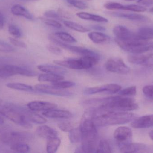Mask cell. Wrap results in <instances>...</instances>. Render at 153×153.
<instances>
[{
	"mask_svg": "<svg viewBox=\"0 0 153 153\" xmlns=\"http://www.w3.org/2000/svg\"><path fill=\"white\" fill-rule=\"evenodd\" d=\"M93 120L96 126L104 127L127 124L136 119L133 113L124 111L94 110Z\"/></svg>",
	"mask_w": 153,
	"mask_h": 153,
	"instance_id": "cell-1",
	"label": "cell"
},
{
	"mask_svg": "<svg viewBox=\"0 0 153 153\" xmlns=\"http://www.w3.org/2000/svg\"><path fill=\"white\" fill-rule=\"evenodd\" d=\"M92 118L91 113L86 112L79 126L82 133L81 148L83 152H95L97 148L98 133Z\"/></svg>",
	"mask_w": 153,
	"mask_h": 153,
	"instance_id": "cell-2",
	"label": "cell"
},
{
	"mask_svg": "<svg viewBox=\"0 0 153 153\" xmlns=\"http://www.w3.org/2000/svg\"><path fill=\"white\" fill-rule=\"evenodd\" d=\"M96 104L99 109L110 111L128 112L138 108V105L134 99L116 96L106 99H97Z\"/></svg>",
	"mask_w": 153,
	"mask_h": 153,
	"instance_id": "cell-3",
	"label": "cell"
},
{
	"mask_svg": "<svg viewBox=\"0 0 153 153\" xmlns=\"http://www.w3.org/2000/svg\"><path fill=\"white\" fill-rule=\"evenodd\" d=\"M23 107L13 104L7 103L0 105V114L13 123L24 128H32L31 122L22 112Z\"/></svg>",
	"mask_w": 153,
	"mask_h": 153,
	"instance_id": "cell-4",
	"label": "cell"
},
{
	"mask_svg": "<svg viewBox=\"0 0 153 153\" xmlns=\"http://www.w3.org/2000/svg\"><path fill=\"white\" fill-rule=\"evenodd\" d=\"M100 58L92 56H84L81 58L65 60H55L57 65L74 70H86L96 65Z\"/></svg>",
	"mask_w": 153,
	"mask_h": 153,
	"instance_id": "cell-5",
	"label": "cell"
},
{
	"mask_svg": "<svg viewBox=\"0 0 153 153\" xmlns=\"http://www.w3.org/2000/svg\"><path fill=\"white\" fill-rule=\"evenodd\" d=\"M17 75L27 77H35L38 75V73L26 66H18L8 64L0 66L1 78H8Z\"/></svg>",
	"mask_w": 153,
	"mask_h": 153,
	"instance_id": "cell-6",
	"label": "cell"
},
{
	"mask_svg": "<svg viewBox=\"0 0 153 153\" xmlns=\"http://www.w3.org/2000/svg\"><path fill=\"white\" fill-rule=\"evenodd\" d=\"M33 135L27 132L7 131L0 135V141L4 144L12 145L18 143H25L33 139Z\"/></svg>",
	"mask_w": 153,
	"mask_h": 153,
	"instance_id": "cell-7",
	"label": "cell"
},
{
	"mask_svg": "<svg viewBox=\"0 0 153 153\" xmlns=\"http://www.w3.org/2000/svg\"><path fill=\"white\" fill-rule=\"evenodd\" d=\"M49 39L57 46H59L61 47L66 50H69L74 54L81 55L83 56H92L100 58V56L99 55V54L92 50L88 49L82 47L71 46V45L66 44V43L60 41L57 39L55 38L52 36H49Z\"/></svg>",
	"mask_w": 153,
	"mask_h": 153,
	"instance_id": "cell-8",
	"label": "cell"
},
{
	"mask_svg": "<svg viewBox=\"0 0 153 153\" xmlns=\"http://www.w3.org/2000/svg\"><path fill=\"white\" fill-rule=\"evenodd\" d=\"M105 67L109 72L118 74H127L130 72V68L120 58L108 59L105 63Z\"/></svg>",
	"mask_w": 153,
	"mask_h": 153,
	"instance_id": "cell-9",
	"label": "cell"
},
{
	"mask_svg": "<svg viewBox=\"0 0 153 153\" xmlns=\"http://www.w3.org/2000/svg\"><path fill=\"white\" fill-rule=\"evenodd\" d=\"M34 89L36 91L55 96L70 97L73 95L72 93L71 92L63 89H57L52 84H36Z\"/></svg>",
	"mask_w": 153,
	"mask_h": 153,
	"instance_id": "cell-10",
	"label": "cell"
},
{
	"mask_svg": "<svg viewBox=\"0 0 153 153\" xmlns=\"http://www.w3.org/2000/svg\"><path fill=\"white\" fill-rule=\"evenodd\" d=\"M121 87L116 84H109L101 86H95L87 88L84 91L85 95H92L101 93H107L110 94H115L121 90Z\"/></svg>",
	"mask_w": 153,
	"mask_h": 153,
	"instance_id": "cell-11",
	"label": "cell"
},
{
	"mask_svg": "<svg viewBox=\"0 0 153 153\" xmlns=\"http://www.w3.org/2000/svg\"><path fill=\"white\" fill-rule=\"evenodd\" d=\"M114 138L120 146L131 143L133 137V132L129 128L121 126L114 131Z\"/></svg>",
	"mask_w": 153,
	"mask_h": 153,
	"instance_id": "cell-12",
	"label": "cell"
},
{
	"mask_svg": "<svg viewBox=\"0 0 153 153\" xmlns=\"http://www.w3.org/2000/svg\"><path fill=\"white\" fill-rule=\"evenodd\" d=\"M113 32L116 39L121 41H132L138 37L136 33H134L126 27L121 25L116 26L113 28Z\"/></svg>",
	"mask_w": 153,
	"mask_h": 153,
	"instance_id": "cell-13",
	"label": "cell"
},
{
	"mask_svg": "<svg viewBox=\"0 0 153 153\" xmlns=\"http://www.w3.org/2000/svg\"><path fill=\"white\" fill-rule=\"evenodd\" d=\"M28 108L33 111H45L54 109L57 107L55 103L48 102L35 101L29 102L27 104Z\"/></svg>",
	"mask_w": 153,
	"mask_h": 153,
	"instance_id": "cell-14",
	"label": "cell"
},
{
	"mask_svg": "<svg viewBox=\"0 0 153 153\" xmlns=\"http://www.w3.org/2000/svg\"><path fill=\"white\" fill-rule=\"evenodd\" d=\"M148 150L147 146L144 144L129 143L120 146V152L121 153L146 152Z\"/></svg>",
	"mask_w": 153,
	"mask_h": 153,
	"instance_id": "cell-15",
	"label": "cell"
},
{
	"mask_svg": "<svg viewBox=\"0 0 153 153\" xmlns=\"http://www.w3.org/2000/svg\"><path fill=\"white\" fill-rule=\"evenodd\" d=\"M135 128H146L153 127V115H146L135 119L131 123Z\"/></svg>",
	"mask_w": 153,
	"mask_h": 153,
	"instance_id": "cell-16",
	"label": "cell"
},
{
	"mask_svg": "<svg viewBox=\"0 0 153 153\" xmlns=\"http://www.w3.org/2000/svg\"><path fill=\"white\" fill-rule=\"evenodd\" d=\"M153 57V49L145 53L132 54L128 57V60L131 63L143 65L147 61Z\"/></svg>",
	"mask_w": 153,
	"mask_h": 153,
	"instance_id": "cell-17",
	"label": "cell"
},
{
	"mask_svg": "<svg viewBox=\"0 0 153 153\" xmlns=\"http://www.w3.org/2000/svg\"><path fill=\"white\" fill-rule=\"evenodd\" d=\"M38 69L47 73L63 75L66 74L67 70L61 66H55L50 64H42L38 66Z\"/></svg>",
	"mask_w": 153,
	"mask_h": 153,
	"instance_id": "cell-18",
	"label": "cell"
},
{
	"mask_svg": "<svg viewBox=\"0 0 153 153\" xmlns=\"http://www.w3.org/2000/svg\"><path fill=\"white\" fill-rule=\"evenodd\" d=\"M42 114L45 117L53 119H70L73 116L72 114L68 110L55 109L43 111Z\"/></svg>",
	"mask_w": 153,
	"mask_h": 153,
	"instance_id": "cell-19",
	"label": "cell"
},
{
	"mask_svg": "<svg viewBox=\"0 0 153 153\" xmlns=\"http://www.w3.org/2000/svg\"><path fill=\"white\" fill-rule=\"evenodd\" d=\"M38 135L42 138L48 139L56 137L58 135L57 131L48 126L44 125L38 127L36 130Z\"/></svg>",
	"mask_w": 153,
	"mask_h": 153,
	"instance_id": "cell-20",
	"label": "cell"
},
{
	"mask_svg": "<svg viewBox=\"0 0 153 153\" xmlns=\"http://www.w3.org/2000/svg\"><path fill=\"white\" fill-rule=\"evenodd\" d=\"M112 16L118 18H125L135 21L145 22L149 20L146 16L142 14L134 13H126L122 12H113L110 13Z\"/></svg>",
	"mask_w": 153,
	"mask_h": 153,
	"instance_id": "cell-21",
	"label": "cell"
},
{
	"mask_svg": "<svg viewBox=\"0 0 153 153\" xmlns=\"http://www.w3.org/2000/svg\"><path fill=\"white\" fill-rule=\"evenodd\" d=\"M88 35L90 40L95 44H108L111 40L110 37L108 36L101 32H91Z\"/></svg>",
	"mask_w": 153,
	"mask_h": 153,
	"instance_id": "cell-22",
	"label": "cell"
},
{
	"mask_svg": "<svg viewBox=\"0 0 153 153\" xmlns=\"http://www.w3.org/2000/svg\"><path fill=\"white\" fill-rule=\"evenodd\" d=\"M11 12L13 14L17 16H22L29 20L33 19L32 14L23 6L20 4H15L11 8Z\"/></svg>",
	"mask_w": 153,
	"mask_h": 153,
	"instance_id": "cell-23",
	"label": "cell"
},
{
	"mask_svg": "<svg viewBox=\"0 0 153 153\" xmlns=\"http://www.w3.org/2000/svg\"><path fill=\"white\" fill-rule=\"evenodd\" d=\"M76 15L80 19L86 20H91L101 22H107L108 21V19L104 17L89 13L79 12L76 13Z\"/></svg>",
	"mask_w": 153,
	"mask_h": 153,
	"instance_id": "cell-24",
	"label": "cell"
},
{
	"mask_svg": "<svg viewBox=\"0 0 153 153\" xmlns=\"http://www.w3.org/2000/svg\"><path fill=\"white\" fill-rule=\"evenodd\" d=\"M138 37L144 40L153 39V26L142 27L137 31L136 33Z\"/></svg>",
	"mask_w": 153,
	"mask_h": 153,
	"instance_id": "cell-25",
	"label": "cell"
},
{
	"mask_svg": "<svg viewBox=\"0 0 153 153\" xmlns=\"http://www.w3.org/2000/svg\"><path fill=\"white\" fill-rule=\"evenodd\" d=\"M64 79L63 75L53 74L45 73L39 75L38 77V81L40 82H56L62 81Z\"/></svg>",
	"mask_w": 153,
	"mask_h": 153,
	"instance_id": "cell-26",
	"label": "cell"
},
{
	"mask_svg": "<svg viewBox=\"0 0 153 153\" xmlns=\"http://www.w3.org/2000/svg\"><path fill=\"white\" fill-rule=\"evenodd\" d=\"M26 116L30 122L35 124L42 125L46 123L47 121L45 117L36 113L35 111H32L29 109L26 113Z\"/></svg>",
	"mask_w": 153,
	"mask_h": 153,
	"instance_id": "cell-27",
	"label": "cell"
},
{
	"mask_svg": "<svg viewBox=\"0 0 153 153\" xmlns=\"http://www.w3.org/2000/svg\"><path fill=\"white\" fill-rule=\"evenodd\" d=\"M61 143V140L58 137L48 139L46 146L47 152L49 153L56 152L58 150Z\"/></svg>",
	"mask_w": 153,
	"mask_h": 153,
	"instance_id": "cell-28",
	"label": "cell"
},
{
	"mask_svg": "<svg viewBox=\"0 0 153 153\" xmlns=\"http://www.w3.org/2000/svg\"><path fill=\"white\" fill-rule=\"evenodd\" d=\"M6 86L10 89L24 92L34 91V88L30 85L21 83H9L6 84Z\"/></svg>",
	"mask_w": 153,
	"mask_h": 153,
	"instance_id": "cell-29",
	"label": "cell"
},
{
	"mask_svg": "<svg viewBox=\"0 0 153 153\" xmlns=\"http://www.w3.org/2000/svg\"><path fill=\"white\" fill-rule=\"evenodd\" d=\"M69 139L72 143H76L82 141V133L80 127L74 128L69 132Z\"/></svg>",
	"mask_w": 153,
	"mask_h": 153,
	"instance_id": "cell-30",
	"label": "cell"
},
{
	"mask_svg": "<svg viewBox=\"0 0 153 153\" xmlns=\"http://www.w3.org/2000/svg\"><path fill=\"white\" fill-rule=\"evenodd\" d=\"M65 25L68 27L69 28L71 29L74 30L78 31L80 32H88L90 30L87 29L85 27H84L82 25H80L76 22H74L70 21H65L64 22Z\"/></svg>",
	"mask_w": 153,
	"mask_h": 153,
	"instance_id": "cell-31",
	"label": "cell"
},
{
	"mask_svg": "<svg viewBox=\"0 0 153 153\" xmlns=\"http://www.w3.org/2000/svg\"><path fill=\"white\" fill-rule=\"evenodd\" d=\"M112 148L108 141L102 140L99 143L96 148V153H111Z\"/></svg>",
	"mask_w": 153,
	"mask_h": 153,
	"instance_id": "cell-32",
	"label": "cell"
},
{
	"mask_svg": "<svg viewBox=\"0 0 153 153\" xmlns=\"http://www.w3.org/2000/svg\"><path fill=\"white\" fill-rule=\"evenodd\" d=\"M11 149L19 153H27L30 152V147L25 143H18L11 146Z\"/></svg>",
	"mask_w": 153,
	"mask_h": 153,
	"instance_id": "cell-33",
	"label": "cell"
},
{
	"mask_svg": "<svg viewBox=\"0 0 153 153\" xmlns=\"http://www.w3.org/2000/svg\"><path fill=\"white\" fill-rule=\"evenodd\" d=\"M55 35L63 41L68 43H75L76 40L71 34L64 31H58L55 33Z\"/></svg>",
	"mask_w": 153,
	"mask_h": 153,
	"instance_id": "cell-34",
	"label": "cell"
},
{
	"mask_svg": "<svg viewBox=\"0 0 153 153\" xmlns=\"http://www.w3.org/2000/svg\"><path fill=\"white\" fill-rule=\"evenodd\" d=\"M121 10H124L131 11L136 12H143L146 10L145 7L142 5L137 4H128V5H123Z\"/></svg>",
	"mask_w": 153,
	"mask_h": 153,
	"instance_id": "cell-35",
	"label": "cell"
},
{
	"mask_svg": "<svg viewBox=\"0 0 153 153\" xmlns=\"http://www.w3.org/2000/svg\"><path fill=\"white\" fill-rule=\"evenodd\" d=\"M52 85L54 87L59 89H67L75 86V83L74 82L70 81H61L56 82L52 83Z\"/></svg>",
	"mask_w": 153,
	"mask_h": 153,
	"instance_id": "cell-36",
	"label": "cell"
},
{
	"mask_svg": "<svg viewBox=\"0 0 153 153\" xmlns=\"http://www.w3.org/2000/svg\"><path fill=\"white\" fill-rule=\"evenodd\" d=\"M136 86H133L120 90L119 92V94L123 96H134L136 94Z\"/></svg>",
	"mask_w": 153,
	"mask_h": 153,
	"instance_id": "cell-37",
	"label": "cell"
},
{
	"mask_svg": "<svg viewBox=\"0 0 153 153\" xmlns=\"http://www.w3.org/2000/svg\"><path fill=\"white\" fill-rule=\"evenodd\" d=\"M8 31L10 34L15 38H20L22 35L20 29L15 25L10 24L8 27Z\"/></svg>",
	"mask_w": 153,
	"mask_h": 153,
	"instance_id": "cell-38",
	"label": "cell"
},
{
	"mask_svg": "<svg viewBox=\"0 0 153 153\" xmlns=\"http://www.w3.org/2000/svg\"><path fill=\"white\" fill-rule=\"evenodd\" d=\"M67 2L72 6L81 10H85L88 7L86 3L82 1L78 0H67Z\"/></svg>",
	"mask_w": 153,
	"mask_h": 153,
	"instance_id": "cell-39",
	"label": "cell"
},
{
	"mask_svg": "<svg viewBox=\"0 0 153 153\" xmlns=\"http://www.w3.org/2000/svg\"><path fill=\"white\" fill-rule=\"evenodd\" d=\"M15 49L10 44L0 40V52L10 53L13 52Z\"/></svg>",
	"mask_w": 153,
	"mask_h": 153,
	"instance_id": "cell-40",
	"label": "cell"
},
{
	"mask_svg": "<svg viewBox=\"0 0 153 153\" xmlns=\"http://www.w3.org/2000/svg\"><path fill=\"white\" fill-rule=\"evenodd\" d=\"M58 127L62 131L64 132H69L73 129V125L69 122H63L58 124Z\"/></svg>",
	"mask_w": 153,
	"mask_h": 153,
	"instance_id": "cell-41",
	"label": "cell"
},
{
	"mask_svg": "<svg viewBox=\"0 0 153 153\" xmlns=\"http://www.w3.org/2000/svg\"><path fill=\"white\" fill-rule=\"evenodd\" d=\"M122 6L121 4L114 2L107 3L104 5L106 9L109 10H121Z\"/></svg>",
	"mask_w": 153,
	"mask_h": 153,
	"instance_id": "cell-42",
	"label": "cell"
},
{
	"mask_svg": "<svg viewBox=\"0 0 153 153\" xmlns=\"http://www.w3.org/2000/svg\"><path fill=\"white\" fill-rule=\"evenodd\" d=\"M143 93L146 97L153 99V85H146L143 89Z\"/></svg>",
	"mask_w": 153,
	"mask_h": 153,
	"instance_id": "cell-43",
	"label": "cell"
},
{
	"mask_svg": "<svg viewBox=\"0 0 153 153\" xmlns=\"http://www.w3.org/2000/svg\"><path fill=\"white\" fill-rule=\"evenodd\" d=\"M43 21H44L45 24L48 25V26H51V27H53L54 28H62V24L57 21L51 19H43Z\"/></svg>",
	"mask_w": 153,
	"mask_h": 153,
	"instance_id": "cell-44",
	"label": "cell"
},
{
	"mask_svg": "<svg viewBox=\"0 0 153 153\" xmlns=\"http://www.w3.org/2000/svg\"><path fill=\"white\" fill-rule=\"evenodd\" d=\"M9 40H10V43L15 46L22 48H26L27 47V45H26V43H24L23 41L18 40L16 39L13 38L12 37L9 38Z\"/></svg>",
	"mask_w": 153,
	"mask_h": 153,
	"instance_id": "cell-45",
	"label": "cell"
},
{
	"mask_svg": "<svg viewBox=\"0 0 153 153\" xmlns=\"http://www.w3.org/2000/svg\"><path fill=\"white\" fill-rule=\"evenodd\" d=\"M45 16L47 18H53V19H61V16L58 13L53 10H48L45 12Z\"/></svg>",
	"mask_w": 153,
	"mask_h": 153,
	"instance_id": "cell-46",
	"label": "cell"
},
{
	"mask_svg": "<svg viewBox=\"0 0 153 153\" xmlns=\"http://www.w3.org/2000/svg\"><path fill=\"white\" fill-rule=\"evenodd\" d=\"M47 49L51 53L56 55H60L62 53L61 49L58 47L55 46L53 45H48L47 46Z\"/></svg>",
	"mask_w": 153,
	"mask_h": 153,
	"instance_id": "cell-47",
	"label": "cell"
},
{
	"mask_svg": "<svg viewBox=\"0 0 153 153\" xmlns=\"http://www.w3.org/2000/svg\"><path fill=\"white\" fill-rule=\"evenodd\" d=\"M137 2L144 6H149L153 5V0H137Z\"/></svg>",
	"mask_w": 153,
	"mask_h": 153,
	"instance_id": "cell-48",
	"label": "cell"
},
{
	"mask_svg": "<svg viewBox=\"0 0 153 153\" xmlns=\"http://www.w3.org/2000/svg\"><path fill=\"white\" fill-rule=\"evenodd\" d=\"M10 127L8 125H0V135L3 133L9 131Z\"/></svg>",
	"mask_w": 153,
	"mask_h": 153,
	"instance_id": "cell-49",
	"label": "cell"
},
{
	"mask_svg": "<svg viewBox=\"0 0 153 153\" xmlns=\"http://www.w3.org/2000/svg\"><path fill=\"white\" fill-rule=\"evenodd\" d=\"M4 23H5V19L2 13L0 11V30L3 28Z\"/></svg>",
	"mask_w": 153,
	"mask_h": 153,
	"instance_id": "cell-50",
	"label": "cell"
},
{
	"mask_svg": "<svg viewBox=\"0 0 153 153\" xmlns=\"http://www.w3.org/2000/svg\"><path fill=\"white\" fill-rule=\"evenodd\" d=\"M11 61L10 58L0 57V66L6 64Z\"/></svg>",
	"mask_w": 153,
	"mask_h": 153,
	"instance_id": "cell-51",
	"label": "cell"
},
{
	"mask_svg": "<svg viewBox=\"0 0 153 153\" xmlns=\"http://www.w3.org/2000/svg\"><path fill=\"white\" fill-rule=\"evenodd\" d=\"M91 28L93 29L100 31H104L106 30L105 28L102 26H100V25H93L91 27Z\"/></svg>",
	"mask_w": 153,
	"mask_h": 153,
	"instance_id": "cell-52",
	"label": "cell"
},
{
	"mask_svg": "<svg viewBox=\"0 0 153 153\" xmlns=\"http://www.w3.org/2000/svg\"><path fill=\"white\" fill-rule=\"evenodd\" d=\"M143 65L148 66H153V57L149 59Z\"/></svg>",
	"mask_w": 153,
	"mask_h": 153,
	"instance_id": "cell-53",
	"label": "cell"
},
{
	"mask_svg": "<svg viewBox=\"0 0 153 153\" xmlns=\"http://www.w3.org/2000/svg\"><path fill=\"white\" fill-rule=\"evenodd\" d=\"M19 1L23 2H28L36 1L39 0H17Z\"/></svg>",
	"mask_w": 153,
	"mask_h": 153,
	"instance_id": "cell-54",
	"label": "cell"
},
{
	"mask_svg": "<svg viewBox=\"0 0 153 153\" xmlns=\"http://www.w3.org/2000/svg\"><path fill=\"white\" fill-rule=\"evenodd\" d=\"M4 119L0 116V125H4Z\"/></svg>",
	"mask_w": 153,
	"mask_h": 153,
	"instance_id": "cell-55",
	"label": "cell"
},
{
	"mask_svg": "<svg viewBox=\"0 0 153 153\" xmlns=\"http://www.w3.org/2000/svg\"><path fill=\"white\" fill-rule=\"evenodd\" d=\"M149 136L151 139L153 141V130L149 132Z\"/></svg>",
	"mask_w": 153,
	"mask_h": 153,
	"instance_id": "cell-56",
	"label": "cell"
},
{
	"mask_svg": "<svg viewBox=\"0 0 153 153\" xmlns=\"http://www.w3.org/2000/svg\"><path fill=\"white\" fill-rule=\"evenodd\" d=\"M150 11L151 12L153 13V8L150 9Z\"/></svg>",
	"mask_w": 153,
	"mask_h": 153,
	"instance_id": "cell-57",
	"label": "cell"
},
{
	"mask_svg": "<svg viewBox=\"0 0 153 153\" xmlns=\"http://www.w3.org/2000/svg\"><path fill=\"white\" fill-rule=\"evenodd\" d=\"M125 1H136V0H125Z\"/></svg>",
	"mask_w": 153,
	"mask_h": 153,
	"instance_id": "cell-58",
	"label": "cell"
},
{
	"mask_svg": "<svg viewBox=\"0 0 153 153\" xmlns=\"http://www.w3.org/2000/svg\"><path fill=\"white\" fill-rule=\"evenodd\" d=\"M1 101L0 100V105H1Z\"/></svg>",
	"mask_w": 153,
	"mask_h": 153,
	"instance_id": "cell-59",
	"label": "cell"
},
{
	"mask_svg": "<svg viewBox=\"0 0 153 153\" xmlns=\"http://www.w3.org/2000/svg\"><path fill=\"white\" fill-rule=\"evenodd\" d=\"M86 1H91V0H86Z\"/></svg>",
	"mask_w": 153,
	"mask_h": 153,
	"instance_id": "cell-60",
	"label": "cell"
}]
</instances>
